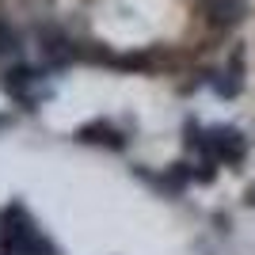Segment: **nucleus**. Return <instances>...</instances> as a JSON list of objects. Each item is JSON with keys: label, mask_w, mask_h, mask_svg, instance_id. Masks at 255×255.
I'll list each match as a JSON object with an SVG mask.
<instances>
[{"label": "nucleus", "mask_w": 255, "mask_h": 255, "mask_svg": "<svg viewBox=\"0 0 255 255\" xmlns=\"http://www.w3.org/2000/svg\"><path fill=\"white\" fill-rule=\"evenodd\" d=\"M0 255H61L50 236L38 233L31 213L19 198L0 210Z\"/></svg>", "instance_id": "f257e3e1"}, {"label": "nucleus", "mask_w": 255, "mask_h": 255, "mask_svg": "<svg viewBox=\"0 0 255 255\" xmlns=\"http://www.w3.org/2000/svg\"><path fill=\"white\" fill-rule=\"evenodd\" d=\"M217 168H221L217 160L202 156V160H198V164L191 168V179H194V183H213V179H217Z\"/></svg>", "instance_id": "1a4fd4ad"}, {"label": "nucleus", "mask_w": 255, "mask_h": 255, "mask_svg": "<svg viewBox=\"0 0 255 255\" xmlns=\"http://www.w3.org/2000/svg\"><path fill=\"white\" fill-rule=\"evenodd\" d=\"M19 46H23V34L11 27V19H4V15H0V57L19 53Z\"/></svg>", "instance_id": "6e6552de"}, {"label": "nucleus", "mask_w": 255, "mask_h": 255, "mask_svg": "<svg viewBox=\"0 0 255 255\" xmlns=\"http://www.w3.org/2000/svg\"><path fill=\"white\" fill-rule=\"evenodd\" d=\"M198 15L213 31H233L236 23H244L248 0H198Z\"/></svg>", "instance_id": "423d86ee"}, {"label": "nucleus", "mask_w": 255, "mask_h": 255, "mask_svg": "<svg viewBox=\"0 0 255 255\" xmlns=\"http://www.w3.org/2000/svg\"><path fill=\"white\" fill-rule=\"evenodd\" d=\"M206 84L213 88L217 99H236L240 88H244V76L233 73V69H213V73H206Z\"/></svg>", "instance_id": "0eeeda50"}, {"label": "nucleus", "mask_w": 255, "mask_h": 255, "mask_svg": "<svg viewBox=\"0 0 255 255\" xmlns=\"http://www.w3.org/2000/svg\"><path fill=\"white\" fill-rule=\"evenodd\" d=\"M8 122H11V118H8V115H0V129H4V126H8Z\"/></svg>", "instance_id": "9b49d317"}, {"label": "nucleus", "mask_w": 255, "mask_h": 255, "mask_svg": "<svg viewBox=\"0 0 255 255\" xmlns=\"http://www.w3.org/2000/svg\"><path fill=\"white\" fill-rule=\"evenodd\" d=\"M73 137L80 141V145H99V149H111V152H126L129 149L126 129L118 126V122H111V118H92L84 126H76Z\"/></svg>", "instance_id": "39448f33"}, {"label": "nucleus", "mask_w": 255, "mask_h": 255, "mask_svg": "<svg viewBox=\"0 0 255 255\" xmlns=\"http://www.w3.org/2000/svg\"><path fill=\"white\" fill-rule=\"evenodd\" d=\"M46 80V69H38V65L31 61H11L8 69H4V92H8L11 103H19L23 111H38V92L34 88H42Z\"/></svg>", "instance_id": "20e7f679"}, {"label": "nucleus", "mask_w": 255, "mask_h": 255, "mask_svg": "<svg viewBox=\"0 0 255 255\" xmlns=\"http://www.w3.org/2000/svg\"><path fill=\"white\" fill-rule=\"evenodd\" d=\"M248 206H255V187H252V191H248Z\"/></svg>", "instance_id": "9d476101"}, {"label": "nucleus", "mask_w": 255, "mask_h": 255, "mask_svg": "<svg viewBox=\"0 0 255 255\" xmlns=\"http://www.w3.org/2000/svg\"><path fill=\"white\" fill-rule=\"evenodd\" d=\"M34 42H38V53H42L46 73H61V69H69V65L80 61V42H76L65 27H57V23L38 27Z\"/></svg>", "instance_id": "7ed1b4c3"}, {"label": "nucleus", "mask_w": 255, "mask_h": 255, "mask_svg": "<svg viewBox=\"0 0 255 255\" xmlns=\"http://www.w3.org/2000/svg\"><path fill=\"white\" fill-rule=\"evenodd\" d=\"M191 152L210 156L217 164H225V168H240L248 160V137L236 126H202L194 145H191Z\"/></svg>", "instance_id": "f03ea898"}]
</instances>
